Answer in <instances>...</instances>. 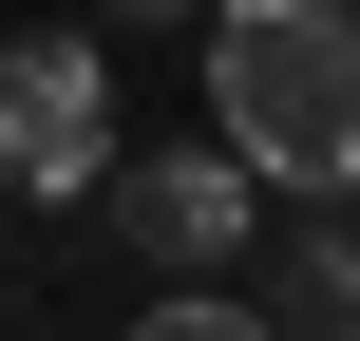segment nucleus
Returning a JSON list of instances; mask_svg holds the SVG:
<instances>
[{
  "mask_svg": "<svg viewBox=\"0 0 360 341\" xmlns=\"http://www.w3.org/2000/svg\"><path fill=\"white\" fill-rule=\"evenodd\" d=\"M114 19H190V0H114Z\"/></svg>",
  "mask_w": 360,
  "mask_h": 341,
  "instance_id": "5",
  "label": "nucleus"
},
{
  "mask_svg": "<svg viewBox=\"0 0 360 341\" xmlns=\"http://www.w3.org/2000/svg\"><path fill=\"white\" fill-rule=\"evenodd\" d=\"M114 190V228L152 247V266H247V209H266V171L209 133V152H133V171H95Z\"/></svg>",
  "mask_w": 360,
  "mask_h": 341,
  "instance_id": "3",
  "label": "nucleus"
},
{
  "mask_svg": "<svg viewBox=\"0 0 360 341\" xmlns=\"http://www.w3.org/2000/svg\"><path fill=\"white\" fill-rule=\"evenodd\" d=\"M133 341H285V304H247V285H171Z\"/></svg>",
  "mask_w": 360,
  "mask_h": 341,
  "instance_id": "4",
  "label": "nucleus"
},
{
  "mask_svg": "<svg viewBox=\"0 0 360 341\" xmlns=\"http://www.w3.org/2000/svg\"><path fill=\"white\" fill-rule=\"evenodd\" d=\"M209 19V133L266 190H360V0H190Z\"/></svg>",
  "mask_w": 360,
  "mask_h": 341,
  "instance_id": "1",
  "label": "nucleus"
},
{
  "mask_svg": "<svg viewBox=\"0 0 360 341\" xmlns=\"http://www.w3.org/2000/svg\"><path fill=\"white\" fill-rule=\"evenodd\" d=\"M95 171H114L95 38H0V190H95Z\"/></svg>",
  "mask_w": 360,
  "mask_h": 341,
  "instance_id": "2",
  "label": "nucleus"
}]
</instances>
